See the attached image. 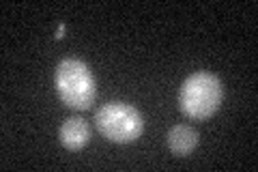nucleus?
I'll return each instance as SVG.
<instances>
[{
  "label": "nucleus",
  "instance_id": "f257e3e1",
  "mask_svg": "<svg viewBox=\"0 0 258 172\" xmlns=\"http://www.w3.org/2000/svg\"><path fill=\"white\" fill-rule=\"evenodd\" d=\"M224 99L222 82L215 73L198 71L183 82L179 91V108L185 117L194 121H205L220 110Z\"/></svg>",
  "mask_w": 258,
  "mask_h": 172
},
{
  "label": "nucleus",
  "instance_id": "f03ea898",
  "mask_svg": "<svg viewBox=\"0 0 258 172\" xmlns=\"http://www.w3.org/2000/svg\"><path fill=\"white\" fill-rule=\"evenodd\" d=\"M54 84L60 101L71 110H88L97 97V84L91 69L78 59H64L54 73Z\"/></svg>",
  "mask_w": 258,
  "mask_h": 172
},
{
  "label": "nucleus",
  "instance_id": "7ed1b4c3",
  "mask_svg": "<svg viewBox=\"0 0 258 172\" xmlns=\"http://www.w3.org/2000/svg\"><path fill=\"white\" fill-rule=\"evenodd\" d=\"M95 125L99 134L116 144H129L138 140L144 132V121L140 112L129 103L112 101L101 105L95 114Z\"/></svg>",
  "mask_w": 258,
  "mask_h": 172
},
{
  "label": "nucleus",
  "instance_id": "20e7f679",
  "mask_svg": "<svg viewBox=\"0 0 258 172\" xmlns=\"http://www.w3.org/2000/svg\"><path fill=\"white\" fill-rule=\"evenodd\" d=\"M58 136H60V142H62L64 149L80 151L88 144V140H91V127H88V123L84 119L71 117L60 125Z\"/></svg>",
  "mask_w": 258,
  "mask_h": 172
},
{
  "label": "nucleus",
  "instance_id": "39448f33",
  "mask_svg": "<svg viewBox=\"0 0 258 172\" xmlns=\"http://www.w3.org/2000/svg\"><path fill=\"white\" fill-rule=\"evenodd\" d=\"M168 146L174 155L185 157L198 146V132L189 125H174L168 132Z\"/></svg>",
  "mask_w": 258,
  "mask_h": 172
},
{
  "label": "nucleus",
  "instance_id": "423d86ee",
  "mask_svg": "<svg viewBox=\"0 0 258 172\" xmlns=\"http://www.w3.org/2000/svg\"><path fill=\"white\" fill-rule=\"evenodd\" d=\"M62 32H64V26L60 24V26H58V30H56V39H60V37H62Z\"/></svg>",
  "mask_w": 258,
  "mask_h": 172
}]
</instances>
